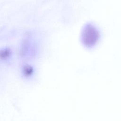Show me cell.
I'll list each match as a JSON object with an SVG mask.
<instances>
[{"label":"cell","mask_w":121,"mask_h":121,"mask_svg":"<svg viewBox=\"0 0 121 121\" xmlns=\"http://www.w3.org/2000/svg\"><path fill=\"white\" fill-rule=\"evenodd\" d=\"M100 37L98 30L91 24L86 25L82 31L81 39L82 43L86 47H92L97 43Z\"/></svg>","instance_id":"obj_1"}]
</instances>
